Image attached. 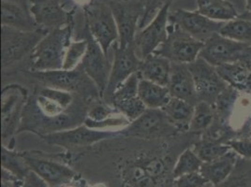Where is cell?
Wrapping results in <instances>:
<instances>
[{
    "label": "cell",
    "instance_id": "4dcf8cb0",
    "mask_svg": "<svg viewBox=\"0 0 251 187\" xmlns=\"http://www.w3.org/2000/svg\"><path fill=\"white\" fill-rule=\"evenodd\" d=\"M192 149L203 163L214 161L226 155L231 150L230 146L227 145L226 143H222L203 137L193 144Z\"/></svg>",
    "mask_w": 251,
    "mask_h": 187
},
{
    "label": "cell",
    "instance_id": "60d3db41",
    "mask_svg": "<svg viewBox=\"0 0 251 187\" xmlns=\"http://www.w3.org/2000/svg\"><path fill=\"white\" fill-rule=\"evenodd\" d=\"M100 1H102L105 3H109V2H112V1H119V2H132V1H139V0H100Z\"/></svg>",
    "mask_w": 251,
    "mask_h": 187
},
{
    "label": "cell",
    "instance_id": "44dd1931",
    "mask_svg": "<svg viewBox=\"0 0 251 187\" xmlns=\"http://www.w3.org/2000/svg\"><path fill=\"white\" fill-rule=\"evenodd\" d=\"M1 25L22 31L41 28L29 11L28 0H1Z\"/></svg>",
    "mask_w": 251,
    "mask_h": 187
},
{
    "label": "cell",
    "instance_id": "484cf974",
    "mask_svg": "<svg viewBox=\"0 0 251 187\" xmlns=\"http://www.w3.org/2000/svg\"><path fill=\"white\" fill-rule=\"evenodd\" d=\"M161 111L178 132H188L189 123L194 112V105L183 99L171 97Z\"/></svg>",
    "mask_w": 251,
    "mask_h": 187
},
{
    "label": "cell",
    "instance_id": "ba28073f",
    "mask_svg": "<svg viewBox=\"0 0 251 187\" xmlns=\"http://www.w3.org/2000/svg\"><path fill=\"white\" fill-rule=\"evenodd\" d=\"M167 40L154 53L172 63L190 64L199 57L204 42L194 39L176 24L169 22Z\"/></svg>",
    "mask_w": 251,
    "mask_h": 187
},
{
    "label": "cell",
    "instance_id": "9a60e30c",
    "mask_svg": "<svg viewBox=\"0 0 251 187\" xmlns=\"http://www.w3.org/2000/svg\"><path fill=\"white\" fill-rule=\"evenodd\" d=\"M172 4H168L157 13L155 19L145 28L138 30L135 49L141 59L154 53L167 40L169 15Z\"/></svg>",
    "mask_w": 251,
    "mask_h": 187
},
{
    "label": "cell",
    "instance_id": "3957f363",
    "mask_svg": "<svg viewBox=\"0 0 251 187\" xmlns=\"http://www.w3.org/2000/svg\"><path fill=\"white\" fill-rule=\"evenodd\" d=\"M26 75L44 86L67 91L85 100L102 99L93 81L84 72L80 64L74 70H56L49 71H26Z\"/></svg>",
    "mask_w": 251,
    "mask_h": 187
},
{
    "label": "cell",
    "instance_id": "f1b7e54d",
    "mask_svg": "<svg viewBox=\"0 0 251 187\" xmlns=\"http://www.w3.org/2000/svg\"><path fill=\"white\" fill-rule=\"evenodd\" d=\"M221 36L234 42L251 44V13L247 11L235 19L226 22L220 30Z\"/></svg>",
    "mask_w": 251,
    "mask_h": 187
},
{
    "label": "cell",
    "instance_id": "f546056e",
    "mask_svg": "<svg viewBox=\"0 0 251 187\" xmlns=\"http://www.w3.org/2000/svg\"><path fill=\"white\" fill-rule=\"evenodd\" d=\"M216 118L214 105L205 101H199L194 106V112L189 123L190 134H203L213 125Z\"/></svg>",
    "mask_w": 251,
    "mask_h": 187
},
{
    "label": "cell",
    "instance_id": "cb8c5ba5",
    "mask_svg": "<svg viewBox=\"0 0 251 187\" xmlns=\"http://www.w3.org/2000/svg\"><path fill=\"white\" fill-rule=\"evenodd\" d=\"M171 69L172 62L170 60L161 55L152 53L142 59L138 72L142 79L167 86Z\"/></svg>",
    "mask_w": 251,
    "mask_h": 187
},
{
    "label": "cell",
    "instance_id": "7bdbcfd3",
    "mask_svg": "<svg viewBox=\"0 0 251 187\" xmlns=\"http://www.w3.org/2000/svg\"><path fill=\"white\" fill-rule=\"evenodd\" d=\"M247 2V11L251 13V0H246Z\"/></svg>",
    "mask_w": 251,
    "mask_h": 187
},
{
    "label": "cell",
    "instance_id": "74e56055",
    "mask_svg": "<svg viewBox=\"0 0 251 187\" xmlns=\"http://www.w3.org/2000/svg\"><path fill=\"white\" fill-rule=\"evenodd\" d=\"M23 187H50L49 185L43 181L42 178L38 176L35 172L29 170L24 179Z\"/></svg>",
    "mask_w": 251,
    "mask_h": 187
},
{
    "label": "cell",
    "instance_id": "4fadbf2b",
    "mask_svg": "<svg viewBox=\"0 0 251 187\" xmlns=\"http://www.w3.org/2000/svg\"><path fill=\"white\" fill-rule=\"evenodd\" d=\"M108 4L113 11L117 25L119 47L126 48L135 45V38L139 30V22L143 14V6L141 1H112Z\"/></svg>",
    "mask_w": 251,
    "mask_h": 187
},
{
    "label": "cell",
    "instance_id": "8fae6325",
    "mask_svg": "<svg viewBox=\"0 0 251 187\" xmlns=\"http://www.w3.org/2000/svg\"><path fill=\"white\" fill-rule=\"evenodd\" d=\"M84 26L83 38L87 41L88 45L81 65L84 72L93 81L102 98L109 83L112 64L110 63L109 56L105 54L100 45L95 41L88 27L85 24Z\"/></svg>",
    "mask_w": 251,
    "mask_h": 187
},
{
    "label": "cell",
    "instance_id": "d6986e66",
    "mask_svg": "<svg viewBox=\"0 0 251 187\" xmlns=\"http://www.w3.org/2000/svg\"><path fill=\"white\" fill-rule=\"evenodd\" d=\"M248 46V44L234 42L217 33L204 42L199 57L217 68L239 61L242 53Z\"/></svg>",
    "mask_w": 251,
    "mask_h": 187
},
{
    "label": "cell",
    "instance_id": "9c48e42d",
    "mask_svg": "<svg viewBox=\"0 0 251 187\" xmlns=\"http://www.w3.org/2000/svg\"><path fill=\"white\" fill-rule=\"evenodd\" d=\"M120 137L135 138L146 140H154L176 135L177 130L171 125L161 110L147 109V111L130 122L125 128L118 131Z\"/></svg>",
    "mask_w": 251,
    "mask_h": 187
},
{
    "label": "cell",
    "instance_id": "e0dca14e",
    "mask_svg": "<svg viewBox=\"0 0 251 187\" xmlns=\"http://www.w3.org/2000/svg\"><path fill=\"white\" fill-rule=\"evenodd\" d=\"M140 75L136 72L121 83L106 101L112 105L126 118L132 122L147 111V107L138 95Z\"/></svg>",
    "mask_w": 251,
    "mask_h": 187
},
{
    "label": "cell",
    "instance_id": "b9f144b4",
    "mask_svg": "<svg viewBox=\"0 0 251 187\" xmlns=\"http://www.w3.org/2000/svg\"><path fill=\"white\" fill-rule=\"evenodd\" d=\"M79 187V186L76 185V183L74 181V182H72L70 184H67V185H64V186H61V187Z\"/></svg>",
    "mask_w": 251,
    "mask_h": 187
},
{
    "label": "cell",
    "instance_id": "5b68a950",
    "mask_svg": "<svg viewBox=\"0 0 251 187\" xmlns=\"http://www.w3.org/2000/svg\"><path fill=\"white\" fill-rule=\"evenodd\" d=\"M169 161L157 156H139L126 161L121 175L129 187H158L169 170Z\"/></svg>",
    "mask_w": 251,
    "mask_h": 187
},
{
    "label": "cell",
    "instance_id": "30bf717a",
    "mask_svg": "<svg viewBox=\"0 0 251 187\" xmlns=\"http://www.w3.org/2000/svg\"><path fill=\"white\" fill-rule=\"evenodd\" d=\"M120 137L118 131H105L90 128L83 124L74 128L41 136L42 140L51 145L60 146L69 151L94 145L109 139Z\"/></svg>",
    "mask_w": 251,
    "mask_h": 187
},
{
    "label": "cell",
    "instance_id": "5bb4252c",
    "mask_svg": "<svg viewBox=\"0 0 251 187\" xmlns=\"http://www.w3.org/2000/svg\"><path fill=\"white\" fill-rule=\"evenodd\" d=\"M29 11L37 24L45 30L64 27L75 21L76 7L66 10L60 0H28Z\"/></svg>",
    "mask_w": 251,
    "mask_h": 187
},
{
    "label": "cell",
    "instance_id": "ffe728a7",
    "mask_svg": "<svg viewBox=\"0 0 251 187\" xmlns=\"http://www.w3.org/2000/svg\"><path fill=\"white\" fill-rule=\"evenodd\" d=\"M29 170L41 177L50 187H59L75 181L77 174L70 166L57 161L22 153Z\"/></svg>",
    "mask_w": 251,
    "mask_h": 187
},
{
    "label": "cell",
    "instance_id": "f6af8a7d",
    "mask_svg": "<svg viewBox=\"0 0 251 187\" xmlns=\"http://www.w3.org/2000/svg\"><path fill=\"white\" fill-rule=\"evenodd\" d=\"M250 133H251V135H250V136H251V131H250Z\"/></svg>",
    "mask_w": 251,
    "mask_h": 187
},
{
    "label": "cell",
    "instance_id": "ab89813d",
    "mask_svg": "<svg viewBox=\"0 0 251 187\" xmlns=\"http://www.w3.org/2000/svg\"><path fill=\"white\" fill-rule=\"evenodd\" d=\"M74 2V4L76 5V6H79V7H82V9L85 7V6H87L88 4H90L93 0H73Z\"/></svg>",
    "mask_w": 251,
    "mask_h": 187
},
{
    "label": "cell",
    "instance_id": "7a4b0ae2",
    "mask_svg": "<svg viewBox=\"0 0 251 187\" xmlns=\"http://www.w3.org/2000/svg\"><path fill=\"white\" fill-rule=\"evenodd\" d=\"M74 26L75 21L48 31L29 56L30 71L62 70L67 49L73 41Z\"/></svg>",
    "mask_w": 251,
    "mask_h": 187
},
{
    "label": "cell",
    "instance_id": "d590c367",
    "mask_svg": "<svg viewBox=\"0 0 251 187\" xmlns=\"http://www.w3.org/2000/svg\"><path fill=\"white\" fill-rule=\"evenodd\" d=\"M209 182L201 172L188 173L174 179L173 187H205Z\"/></svg>",
    "mask_w": 251,
    "mask_h": 187
},
{
    "label": "cell",
    "instance_id": "ac0fdd59",
    "mask_svg": "<svg viewBox=\"0 0 251 187\" xmlns=\"http://www.w3.org/2000/svg\"><path fill=\"white\" fill-rule=\"evenodd\" d=\"M169 22L176 24L200 42H205L213 35L220 33L226 22L211 20L198 11H186L178 9L170 12Z\"/></svg>",
    "mask_w": 251,
    "mask_h": 187
},
{
    "label": "cell",
    "instance_id": "ee69618b",
    "mask_svg": "<svg viewBox=\"0 0 251 187\" xmlns=\"http://www.w3.org/2000/svg\"><path fill=\"white\" fill-rule=\"evenodd\" d=\"M104 187L103 186H101V185H96V186H94V187Z\"/></svg>",
    "mask_w": 251,
    "mask_h": 187
},
{
    "label": "cell",
    "instance_id": "4316f807",
    "mask_svg": "<svg viewBox=\"0 0 251 187\" xmlns=\"http://www.w3.org/2000/svg\"><path fill=\"white\" fill-rule=\"evenodd\" d=\"M138 95L147 109L161 110L171 99L167 86L152 83L145 79H140Z\"/></svg>",
    "mask_w": 251,
    "mask_h": 187
},
{
    "label": "cell",
    "instance_id": "bcb514c9",
    "mask_svg": "<svg viewBox=\"0 0 251 187\" xmlns=\"http://www.w3.org/2000/svg\"><path fill=\"white\" fill-rule=\"evenodd\" d=\"M60 1H61V2H62V0H60Z\"/></svg>",
    "mask_w": 251,
    "mask_h": 187
},
{
    "label": "cell",
    "instance_id": "d4e9b609",
    "mask_svg": "<svg viewBox=\"0 0 251 187\" xmlns=\"http://www.w3.org/2000/svg\"><path fill=\"white\" fill-rule=\"evenodd\" d=\"M222 80L233 89L251 94V71L241 61L217 67Z\"/></svg>",
    "mask_w": 251,
    "mask_h": 187
},
{
    "label": "cell",
    "instance_id": "2e32d148",
    "mask_svg": "<svg viewBox=\"0 0 251 187\" xmlns=\"http://www.w3.org/2000/svg\"><path fill=\"white\" fill-rule=\"evenodd\" d=\"M114 48V62L109 78V83L103 94V101H107L115 89L124 83L132 74L138 72L142 59L137 54L135 45L121 48L118 42L113 45Z\"/></svg>",
    "mask_w": 251,
    "mask_h": 187
},
{
    "label": "cell",
    "instance_id": "f35d334b",
    "mask_svg": "<svg viewBox=\"0 0 251 187\" xmlns=\"http://www.w3.org/2000/svg\"><path fill=\"white\" fill-rule=\"evenodd\" d=\"M239 61L243 63L251 71V44L245 49Z\"/></svg>",
    "mask_w": 251,
    "mask_h": 187
},
{
    "label": "cell",
    "instance_id": "1f68e13d",
    "mask_svg": "<svg viewBox=\"0 0 251 187\" xmlns=\"http://www.w3.org/2000/svg\"><path fill=\"white\" fill-rule=\"evenodd\" d=\"M1 166L19 179H25L29 168L22 153H16L7 145L1 147Z\"/></svg>",
    "mask_w": 251,
    "mask_h": 187
},
{
    "label": "cell",
    "instance_id": "52a82bcc",
    "mask_svg": "<svg viewBox=\"0 0 251 187\" xmlns=\"http://www.w3.org/2000/svg\"><path fill=\"white\" fill-rule=\"evenodd\" d=\"M28 91L21 84L11 83L1 90V138L3 144L18 134L25 109L28 102Z\"/></svg>",
    "mask_w": 251,
    "mask_h": 187
},
{
    "label": "cell",
    "instance_id": "d6a6232c",
    "mask_svg": "<svg viewBox=\"0 0 251 187\" xmlns=\"http://www.w3.org/2000/svg\"><path fill=\"white\" fill-rule=\"evenodd\" d=\"M202 163L203 162L196 155L193 149L188 148L178 156L176 165L173 167L172 176L175 179L188 173L200 172Z\"/></svg>",
    "mask_w": 251,
    "mask_h": 187
},
{
    "label": "cell",
    "instance_id": "6da1fadb",
    "mask_svg": "<svg viewBox=\"0 0 251 187\" xmlns=\"http://www.w3.org/2000/svg\"><path fill=\"white\" fill-rule=\"evenodd\" d=\"M87 100L77 101L74 94L43 86L28 99L18 133L29 131L51 134L83 125L89 107Z\"/></svg>",
    "mask_w": 251,
    "mask_h": 187
},
{
    "label": "cell",
    "instance_id": "8d00e7d4",
    "mask_svg": "<svg viewBox=\"0 0 251 187\" xmlns=\"http://www.w3.org/2000/svg\"><path fill=\"white\" fill-rule=\"evenodd\" d=\"M226 144L230 146V149L238 156L251 159V136L250 138H232L226 142Z\"/></svg>",
    "mask_w": 251,
    "mask_h": 187
},
{
    "label": "cell",
    "instance_id": "603a6c76",
    "mask_svg": "<svg viewBox=\"0 0 251 187\" xmlns=\"http://www.w3.org/2000/svg\"><path fill=\"white\" fill-rule=\"evenodd\" d=\"M238 159V155L230 150L220 158L202 163L200 172L214 187H220L230 176Z\"/></svg>",
    "mask_w": 251,
    "mask_h": 187
},
{
    "label": "cell",
    "instance_id": "836d02e7",
    "mask_svg": "<svg viewBox=\"0 0 251 187\" xmlns=\"http://www.w3.org/2000/svg\"><path fill=\"white\" fill-rule=\"evenodd\" d=\"M87 45L88 42L84 38L79 41L73 40L67 49L63 69L70 70L77 68L84 59Z\"/></svg>",
    "mask_w": 251,
    "mask_h": 187
},
{
    "label": "cell",
    "instance_id": "8992f818",
    "mask_svg": "<svg viewBox=\"0 0 251 187\" xmlns=\"http://www.w3.org/2000/svg\"><path fill=\"white\" fill-rule=\"evenodd\" d=\"M83 12L84 24L88 27L95 41L100 45L105 54L109 56L110 48L119 39L115 16L109 4L93 0L83 8Z\"/></svg>",
    "mask_w": 251,
    "mask_h": 187
},
{
    "label": "cell",
    "instance_id": "277c9868",
    "mask_svg": "<svg viewBox=\"0 0 251 187\" xmlns=\"http://www.w3.org/2000/svg\"><path fill=\"white\" fill-rule=\"evenodd\" d=\"M48 30L22 31L1 25V69L3 71L31 54Z\"/></svg>",
    "mask_w": 251,
    "mask_h": 187
},
{
    "label": "cell",
    "instance_id": "7402d4cb",
    "mask_svg": "<svg viewBox=\"0 0 251 187\" xmlns=\"http://www.w3.org/2000/svg\"><path fill=\"white\" fill-rule=\"evenodd\" d=\"M167 87L172 97L186 100L194 106L198 103L193 77L187 64L172 63Z\"/></svg>",
    "mask_w": 251,
    "mask_h": 187
},
{
    "label": "cell",
    "instance_id": "83f0119b",
    "mask_svg": "<svg viewBox=\"0 0 251 187\" xmlns=\"http://www.w3.org/2000/svg\"><path fill=\"white\" fill-rule=\"evenodd\" d=\"M200 13L211 20L229 22L238 16L234 6L228 0H197Z\"/></svg>",
    "mask_w": 251,
    "mask_h": 187
},
{
    "label": "cell",
    "instance_id": "7c38bea8",
    "mask_svg": "<svg viewBox=\"0 0 251 187\" xmlns=\"http://www.w3.org/2000/svg\"><path fill=\"white\" fill-rule=\"evenodd\" d=\"M188 66L193 77L198 102L205 101L215 105L229 85L222 80L215 67L200 57Z\"/></svg>",
    "mask_w": 251,
    "mask_h": 187
},
{
    "label": "cell",
    "instance_id": "e575fe53",
    "mask_svg": "<svg viewBox=\"0 0 251 187\" xmlns=\"http://www.w3.org/2000/svg\"><path fill=\"white\" fill-rule=\"evenodd\" d=\"M143 6V14L139 22V30L145 28L155 19L157 13L168 4L176 0H140Z\"/></svg>",
    "mask_w": 251,
    "mask_h": 187
}]
</instances>
